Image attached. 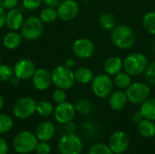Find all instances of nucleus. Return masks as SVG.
Segmentation results:
<instances>
[{
  "instance_id": "obj_21",
  "label": "nucleus",
  "mask_w": 155,
  "mask_h": 154,
  "mask_svg": "<svg viewBox=\"0 0 155 154\" xmlns=\"http://www.w3.org/2000/svg\"><path fill=\"white\" fill-rule=\"evenodd\" d=\"M138 133L144 138H152L155 135V123L153 121L143 119L137 123Z\"/></svg>"
},
{
  "instance_id": "obj_22",
  "label": "nucleus",
  "mask_w": 155,
  "mask_h": 154,
  "mask_svg": "<svg viewBox=\"0 0 155 154\" xmlns=\"http://www.w3.org/2000/svg\"><path fill=\"white\" fill-rule=\"evenodd\" d=\"M22 35L21 34L16 33L15 31H12L7 33L3 38V44L5 48L9 50H14L17 48L22 42Z\"/></svg>"
},
{
  "instance_id": "obj_31",
  "label": "nucleus",
  "mask_w": 155,
  "mask_h": 154,
  "mask_svg": "<svg viewBox=\"0 0 155 154\" xmlns=\"http://www.w3.org/2000/svg\"><path fill=\"white\" fill-rule=\"evenodd\" d=\"M14 68H12L8 64H0V82L5 83L10 81V79L14 76Z\"/></svg>"
},
{
  "instance_id": "obj_2",
  "label": "nucleus",
  "mask_w": 155,
  "mask_h": 154,
  "mask_svg": "<svg viewBox=\"0 0 155 154\" xmlns=\"http://www.w3.org/2000/svg\"><path fill=\"white\" fill-rule=\"evenodd\" d=\"M149 64L147 57L142 53H133L124 59V70L131 76L144 74Z\"/></svg>"
},
{
  "instance_id": "obj_5",
  "label": "nucleus",
  "mask_w": 155,
  "mask_h": 154,
  "mask_svg": "<svg viewBox=\"0 0 155 154\" xmlns=\"http://www.w3.org/2000/svg\"><path fill=\"white\" fill-rule=\"evenodd\" d=\"M37 143L38 140L35 134L28 131H23L15 136L13 140V146L16 152L28 154L35 151Z\"/></svg>"
},
{
  "instance_id": "obj_32",
  "label": "nucleus",
  "mask_w": 155,
  "mask_h": 154,
  "mask_svg": "<svg viewBox=\"0 0 155 154\" xmlns=\"http://www.w3.org/2000/svg\"><path fill=\"white\" fill-rule=\"evenodd\" d=\"M88 154H114L109 145L104 143H97L93 145L88 151Z\"/></svg>"
},
{
  "instance_id": "obj_30",
  "label": "nucleus",
  "mask_w": 155,
  "mask_h": 154,
  "mask_svg": "<svg viewBox=\"0 0 155 154\" xmlns=\"http://www.w3.org/2000/svg\"><path fill=\"white\" fill-rule=\"evenodd\" d=\"M74 107H75L76 112H78L81 114H89L93 110L92 103L87 99H80V100H78L76 102Z\"/></svg>"
},
{
  "instance_id": "obj_41",
  "label": "nucleus",
  "mask_w": 155,
  "mask_h": 154,
  "mask_svg": "<svg viewBox=\"0 0 155 154\" xmlns=\"http://www.w3.org/2000/svg\"><path fill=\"white\" fill-rule=\"evenodd\" d=\"M5 18H6L5 9L0 6V29L5 25Z\"/></svg>"
},
{
  "instance_id": "obj_3",
  "label": "nucleus",
  "mask_w": 155,
  "mask_h": 154,
  "mask_svg": "<svg viewBox=\"0 0 155 154\" xmlns=\"http://www.w3.org/2000/svg\"><path fill=\"white\" fill-rule=\"evenodd\" d=\"M52 75V83L56 88L63 90L71 89L74 83V73L72 68L67 67L66 65H58L56 66L51 73Z\"/></svg>"
},
{
  "instance_id": "obj_20",
  "label": "nucleus",
  "mask_w": 155,
  "mask_h": 154,
  "mask_svg": "<svg viewBox=\"0 0 155 154\" xmlns=\"http://www.w3.org/2000/svg\"><path fill=\"white\" fill-rule=\"evenodd\" d=\"M74 73L75 82L81 84H90L94 77V72L86 66H80L76 68V70Z\"/></svg>"
},
{
  "instance_id": "obj_39",
  "label": "nucleus",
  "mask_w": 155,
  "mask_h": 154,
  "mask_svg": "<svg viewBox=\"0 0 155 154\" xmlns=\"http://www.w3.org/2000/svg\"><path fill=\"white\" fill-rule=\"evenodd\" d=\"M8 152V145L5 139L0 137V154H7Z\"/></svg>"
},
{
  "instance_id": "obj_12",
  "label": "nucleus",
  "mask_w": 155,
  "mask_h": 154,
  "mask_svg": "<svg viewBox=\"0 0 155 154\" xmlns=\"http://www.w3.org/2000/svg\"><path fill=\"white\" fill-rule=\"evenodd\" d=\"M75 107L69 102H64L58 103L54 108V115L55 120L62 124H66L67 123L74 120L75 116Z\"/></svg>"
},
{
  "instance_id": "obj_14",
  "label": "nucleus",
  "mask_w": 155,
  "mask_h": 154,
  "mask_svg": "<svg viewBox=\"0 0 155 154\" xmlns=\"http://www.w3.org/2000/svg\"><path fill=\"white\" fill-rule=\"evenodd\" d=\"M130 140L128 135L124 132H115L109 139V147L115 154H122L129 147Z\"/></svg>"
},
{
  "instance_id": "obj_6",
  "label": "nucleus",
  "mask_w": 155,
  "mask_h": 154,
  "mask_svg": "<svg viewBox=\"0 0 155 154\" xmlns=\"http://www.w3.org/2000/svg\"><path fill=\"white\" fill-rule=\"evenodd\" d=\"M128 102L134 104H142L151 96V89L149 85L142 82L132 83L125 90Z\"/></svg>"
},
{
  "instance_id": "obj_26",
  "label": "nucleus",
  "mask_w": 155,
  "mask_h": 154,
  "mask_svg": "<svg viewBox=\"0 0 155 154\" xmlns=\"http://www.w3.org/2000/svg\"><path fill=\"white\" fill-rule=\"evenodd\" d=\"M143 26L147 33L155 35V11H150L143 15Z\"/></svg>"
},
{
  "instance_id": "obj_4",
  "label": "nucleus",
  "mask_w": 155,
  "mask_h": 154,
  "mask_svg": "<svg viewBox=\"0 0 155 154\" xmlns=\"http://www.w3.org/2000/svg\"><path fill=\"white\" fill-rule=\"evenodd\" d=\"M114 80L112 76L104 74H99L94 75L93 81L91 82V87L94 94L100 98L104 99L111 95L114 91Z\"/></svg>"
},
{
  "instance_id": "obj_16",
  "label": "nucleus",
  "mask_w": 155,
  "mask_h": 154,
  "mask_svg": "<svg viewBox=\"0 0 155 154\" xmlns=\"http://www.w3.org/2000/svg\"><path fill=\"white\" fill-rule=\"evenodd\" d=\"M24 24V15L20 9L12 8L9 9L6 13L5 18V25L13 31H16L21 29Z\"/></svg>"
},
{
  "instance_id": "obj_29",
  "label": "nucleus",
  "mask_w": 155,
  "mask_h": 154,
  "mask_svg": "<svg viewBox=\"0 0 155 154\" xmlns=\"http://www.w3.org/2000/svg\"><path fill=\"white\" fill-rule=\"evenodd\" d=\"M13 126L14 121L12 117L5 113H0V134H4L10 132Z\"/></svg>"
},
{
  "instance_id": "obj_43",
  "label": "nucleus",
  "mask_w": 155,
  "mask_h": 154,
  "mask_svg": "<svg viewBox=\"0 0 155 154\" xmlns=\"http://www.w3.org/2000/svg\"><path fill=\"white\" fill-rule=\"evenodd\" d=\"M21 79L19 78V77H17L16 75H15L14 74V76L10 79V83H11V84L12 85H14V86H17V85H19L20 84V83H21Z\"/></svg>"
},
{
  "instance_id": "obj_25",
  "label": "nucleus",
  "mask_w": 155,
  "mask_h": 154,
  "mask_svg": "<svg viewBox=\"0 0 155 154\" xmlns=\"http://www.w3.org/2000/svg\"><path fill=\"white\" fill-rule=\"evenodd\" d=\"M114 84L120 90H126V88H128L129 85L132 84L131 75H129L125 72H120L114 75Z\"/></svg>"
},
{
  "instance_id": "obj_37",
  "label": "nucleus",
  "mask_w": 155,
  "mask_h": 154,
  "mask_svg": "<svg viewBox=\"0 0 155 154\" xmlns=\"http://www.w3.org/2000/svg\"><path fill=\"white\" fill-rule=\"evenodd\" d=\"M18 4V0H0V6L5 10L15 8Z\"/></svg>"
},
{
  "instance_id": "obj_17",
  "label": "nucleus",
  "mask_w": 155,
  "mask_h": 154,
  "mask_svg": "<svg viewBox=\"0 0 155 154\" xmlns=\"http://www.w3.org/2000/svg\"><path fill=\"white\" fill-rule=\"evenodd\" d=\"M55 134V127L50 122H43L39 123L35 129V136L38 141L48 142L54 138Z\"/></svg>"
},
{
  "instance_id": "obj_42",
  "label": "nucleus",
  "mask_w": 155,
  "mask_h": 154,
  "mask_svg": "<svg viewBox=\"0 0 155 154\" xmlns=\"http://www.w3.org/2000/svg\"><path fill=\"white\" fill-rule=\"evenodd\" d=\"M143 119V115H142V113H141L140 111L137 112V113H135L133 115V121H134V123H138L139 122H141Z\"/></svg>"
},
{
  "instance_id": "obj_27",
  "label": "nucleus",
  "mask_w": 155,
  "mask_h": 154,
  "mask_svg": "<svg viewBox=\"0 0 155 154\" xmlns=\"http://www.w3.org/2000/svg\"><path fill=\"white\" fill-rule=\"evenodd\" d=\"M54 109L53 104L48 101H40L36 103L35 112L42 117H48L54 113Z\"/></svg>"
},
{
  "instance_id": "obj_9",
  "label": "nucleus",
  "mask_w": 155,
  "mask_h": 154,
  "mask_svg": "<svg viewBox=\"0 0 155 154\" xmlns=\"http://www.w3.org/2000/svg\"><path fill=\"white\" fill-rule=\"evenodd\" d=\"M36 103L32 97H23L14 104L13 113L18 119H26L35 113Z\"/></svg>"
},
{
  "instance_id": "obj_40",
  "label": "nucleus",
  "mask_w": 155,
  "mask_h": 154,
  "mask_svg": "<svg viewBox=\"0 0 155 154\" xmlns=\"http://www.w3.org/2000/svg\"><path fill=\"white\" fill-rule=\"evenodd\" d=\"M65 130H66L67 133H74L75 131H76V124L73 121H71V122L66 123Z\"/></svg>"
},
{
  "instance_id": "obj_47",
  "label": "nucleus",
  "mask_w": 155,
  "mask_h": 154,
  "mask_svg": "<svg viewBox=\"0 0 155 154\" xmlns=\"http://www.w3.org/2000/svg\"><path fill=\"white\" fill-rule=\"evenodd\" d=\"M1 62H2V58H1V56H0V64H1Z\"/></svg>"
},
{
  "instance_id": "obj_33",
  "label": "nucleus",
  "mask_w": 155,
  "mask_h": 154,
  "mask_svg": "<svg viewBox=\"0 0 155 154\" xmlns=\"http://www.w3.org/2000/svg\"><path fill=\"white\" fill-rule=\"evenodd\" d=\"M145 79L150 84L155 85V61L149 64L145 72H144Z\"/></svg>"
},
{
  "instance_id": "obj_18",
  "label": "nucleus",
  "mask_w": 155,
  "mask_h": 154,
  "mask_svg": "<svg viewBox=\"0 0 155 154\" xmlns=\"http://www.w3.org/2000/svg\"><path fill=\"white\" fill-rule=\"evenodd\" d=\"M128 103L126 93L123 90L113 92L109 96V106L114 111H122L125 108Z\"/></svg>"
},
{
  "instance_id": "obj_1",
  "label": "nucleus",
  "mask_w": 155,
  "mask_h": 154,
  "mask_svg": "<svg viewBox=\"0 0 155 154\" xmlns=\"http://www.w3.org/2000/svg\"><path fill=\"white\" fill-rule=\"evenodd\" d=\"M111 41L118 49L127 50L134 45L136 34L131 26L121 24L111 30Z\"/></svg>"
},
{
  "instance_id": "obj_24",
  "label": "nucleus",
  "mask_w": 155,
  "mask_h": 154,
  "mask_svg": "<svg viewBox=\"0 0 155 154\" xmlns=\"http://www.w3.org/2000/svg\"><path fill=\"white\" fill-rule=\"evenodd\" d=\"M140 112L143 119L155 121V98H149L143 103Z\"/></svg>"
},
{
  "instance_id": "obj_36",
  "label": "nucleus",
  "mask_w": 155,
  "mask_h": 154,
  "mask_svg": "<svg viewBox=\"0 0 155 154\" xmlns=\"http://www.w3.org/2000/svg\"><path fill=\"white\" fill-rule=\"evenodd\" d=\"M42 3L43 0H23V6L24 8L32 11L37 9Z\"/></svg>"
},
{
  "instance_id": "obj_11",
  "label": "nucleus",
  "mask_w": 155,
  "mask_h": 154,
  "mask_svg": "<svg viewBox=\"0 0 155 154\" xmlns=\"http://www.w3.org/2000/svg\"><path fill=\"white\" fill-rule=\"evenodd\" d=\"M56 10L59 19L64 22H69L78 15L80 7L75 0H64Z\"/></svg>"
},
{
  "instance_id": "obj_7",
  "label": "nucleus",
  "mask_w": 155,
  "mask_h": 154,
  "mask_svg": "<svg viewBox=\"0 0 155 154\" xmlns=\"http://www.w3.org/2000/svg\"><path fill=\"white\" fill-rule=\"evenodd\" d=\"M44 32V23L40 17L30 16L24 21L21 27V35L24 39L34 41L41 37Z\"/></svg>"
},
{
  "instance_id": "obj_35",
  "label": "nucleus",
  "mask_w": 155,
  "mask_h": 154,
  "mask_svg": "<svg viewBox=\"0 0 155 154\" xmlns=\"http://www.w3.org/2000/svg\"><path fill=\"white\" fill-rule=\"evenodd\" d=\"M53 100H54L57 104L65 102V100H66L65 90L56 88V89L54 91V93H53Z\"/></svg>"
},
{
  "instance_id": "obj_8",
  "label": "nucleus",
  "mask_w": 155,
  "mask_h": 154,
  "mask_svg": "<svg viewBox=\"0 0 155 154\" xmlns=\"http://www.w3.org/2000/svg\"><path fill=\"white\" fill-rule=\"evenodd\" d=\"M58 150L61 154H81L83 143L74 133H65L58 142Z\"/></svg>"
},
{
  "instance_id": "obj_15",
  "label": "nucleus",
  "mask_w": 155,
  "mask_h": 154,
  "mask_svg": "<svg viewBox=\"0 0 155 154\" xmlns=\"http://www.w3.org/2000/svg\"><path fill=\"white\" fill-rule=\"evenodd\" d=\"M32 84L34 87L38 91H45L48 89L52 84L51 73L45 68L36 69L32 77Z\"/></svg>"
},
{
  "instance_id": "obj_28",
  "label": "nucleus",
  "mask_w": 155,
  "mask_h": 154,
  "mask_svg": "<svg viewBox=\"0 0 155 154\" xmlns=\"http://www.w3.org/2000/svg\"><path fill=\"white\" fill-rule=\"evenodd\" d=\"M57 18H58L57 10L53 7L46 6L40 13V19L43 21V23H46V24L54 23Z\"/></svg>"
},
{
  "instance_id": "obj_10",
  "label": "nucleus",
  "mask_w": 155,
  "mask_h": 154,
  "mask_svg": "<svg viewBox=\"0 0 155 154\" xmlns=\"http://www.w3.org/2000/svg\"><path fill=\"white\" fill-rule=\"evenodd\" d=\"M72 51L75 57L80 59H88L94 54L95 46L90 39L81 37L74 42Z\"/></svg>"
},
{
  "instance_id": "obj_13",
  "label": "nucleus",
  "mask_w": 155,
  "mask_h": 154,
  "mask_svg": "<svg viewBox=\"0 0 155 154\" xmlns=\"http://www.w3.org/2000/svg\"><path fill=\"white\" fill-rule=\"evenodd\" d=\"M35 71V64L33 61L27 58L19 59L14 65V74L21 80L32 79Z\"/></svg>"
},
{
  "instance_id": "obj_45",
  "label": "nucleus",
  "mask_w": 155,
  "mask_h": 154,
  "mask_svg": "<svg viewBox=\"0 0 155 154\" xmlns=\"http://www.w3.org/2000/svg\"><path fill=\"white\" fill-rule=\"evenodd\" d=\"M4 104H5L4 98H3V96L0 94V112H1V111H2V109L4 108Z\"/></svg>"
},
{
  "instance_id": "obj_34",
  "label": "nucleus",
  "mask_w": 155,
  "mask_h": 154,
  "mask_svg": "<svg viewBox=\"0 0 155 154\" xmlns=\"http://www.w3.org/2000/svg\"><path fill=\"white\" fill-rule=\"evenodd\" d=\"M37 154H49L51 152V146L47 142L39 141L35 149Z\"/></svg>"
},
{
  "instance_id": "obj_23",
  "label": "nucleus",
  "mask_w": 155,
  "mask_h": 154,
  "mask_svg": "<svg viewBox=\"0 0 155 154\" xmlns=\"http://www.w3.org/2000/svg\"><path fill=\"white\" fill-rule=\"evenodd\" d=\"M98 24L104 30L111 31L115 26V17L111 12H102L98 16Z\"/></svg>"
},
{
  "instance_id": "obj_44",
  "label": "nucleus",
  "mask_w": 155,
  "mask_h": 154,
  "mask_svg": "<svg viewBox=\"0 0 155 154\" xmlns=\"http://www.w3.org/2000/svg\"><path fill=\"white\" fill-rule=\"evenodd\" d=\"M64 65H66V66L69 67V68H73V67L75 65V61H74L73 58H68V59L65 60Z\"/></svg>"
},
{
  "instance_id": "obj_38",
  "label": "nucleus",
  "mask_w": 155,
  "mask_h": 154,
  "mask_svg": "<svg viewBox=\"0 0 155 154\" xmlns=\"http://www.w3.org/2000/svg\"><path fill=\"white\" fill-rule=\"evenodd\" d=\"M62 0H43V3L48 6V7H53V8H57L59 5L61 4Z\"/></svg>"
},
{
  "instance_id": "obj_46",
  "label": "nucleus",
  "mask_w": 155,
  "mask_h": 154,
  "mask_svg": "<svg viewBox=\"0 0 155 154\" xmlns=\"http://www.w3.org/2000/svg\"><path fill=\"white\" fill-rule=\"evenodd\" d=\"M153 52H154V54H155V42H154V44H153Z\"/></svg>"
},
{
  "instance_id": "obj_19",
  "label": "nucleus",
  "mask_w": 155,
  "mask_h": 154,
  "mask_svg": "<svg viewBox=\"0 0 155 154\" xmlns=\"http://www.w3.org/2000/svg\"><path fill=\"white\" fill-rule=\"evenodd\" d=\"M124 69V59L119 56H111L104 64V73L110 76H114Z\"/></svg>"
}]
</instances>
